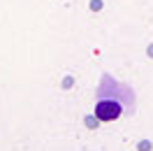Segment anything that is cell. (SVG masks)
<instances>
[{"mask_svg":"<svg viewBox=\"0 0 153 151\" xmlns=\"http://www.w3.org/2000/svg\"><path fill=\"white\" fill-rule=\"evenodd\" d=\"M84 123H86V128L95 130L97 126H100V119H97V116H93V114H86V116H84Z\"/></svg>","mask_w":153,"mask_h":151,"instance_id":"7a4b0ae2","label":"cell"},{"mask_svg":"<svg viewBox=\"0 0 153 151\" xmlns=\"http://www.w3.org/2000/svg\"><path fill=\"white\" fill-rule=\"evenodd\" d=\"M146 56H149V58H153V42L149 44V47H146Z\"/></svg>","mask_w":153,"mask_h":151,"instance_id":"8992f818","label":"cell"},{"mask_svg":"<svg viewBox=\"0 0 153 151\" xmlns=\"http://www.w3.org/2000/svg\"><path fill=\"white\" fill-rule=\"evenodd\" d=\"M72 86H74V77H65L63 84H60V88H63V91H70Z\"/></svg>","mask_w":153,"mask_h":151,"instance_id":"277c9868","label":"cell"},{"mask_svg":"<svg viewBox=\"0 0 153 151\" xmlns=\"http://www.w3.org/2000/svg\"><path fill=\"white\" fill-rule=\"evenodd\" d=\"M123 112V107H121V100H111V98H100V102L95 107V116L100 121H116L118 116Z\"/></svg>","mask_w":153,"mask_h":151,"instance_id":"6da1fadb","label":"cell"},{"mask_svg":"<svg viewBox=\"0 0 153 151\" xmlns=\"http://www.w3.org/2000/svg\"><path fill=\"white\" fill-rule=\"evenodd\" d=\"M91 10L100 12V10H102V0H91Z\"/></svg>","mask_w":153,"mask_h":151,"instance_id":"5b68a950","label":"cell"},{"mask_svg":"<svg viewBox=\"0 0 153 151\" xmlns=\"http://www.w3.org/2000/svg\"><path fill=\"white\" fill-rule=\"evenodd\" d=\"M137 149L139 151H151L153 144H151V140H142V142H137Z\"/></svg>","mask_w":153,"mask_h":151,"instance_id":"3957f363","label":"cell"}]
</instances>
